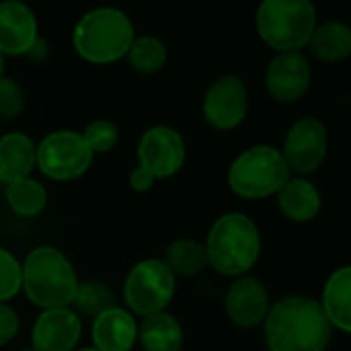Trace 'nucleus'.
Segmentation results:
<instances>
[{
    "label": "nucleus",
    "instance_id": "obj_1",
    "mask_svg": "<svg viewBox=\"0 0 351 351\" xmlns=\"http://www.w3.org/2000/svg\"><path fill=\"white\" fill-rule=\"evenodd\" d=\"M263 333L267 351H325L333 327L319 300L308 296H288L271 304Z\"/></svg>",
    "mask_w": 351,
    "mask_h": 351
},
{
    "label": "nucleus",
    "instance_id": "obj_2",
    "mask_svg": "<svg viewBox=\"0 0 351 351\" xmlns=\"http://www.w3.org/2000/svg\"><path fill=\"white\" fill-rule=\"evenodd\" d=\"M204 247L208 267L226 278H243L261 255V234L249 216L228 212L212 224Z\"/></svg>",
    "mask_w": 351,
    "mask_h": 351
},
{
    "label": "nucleus",
    "instance_id": "obj_3",
    "mask_svg": "<svg viewBox=\"0 0 351 351\" xmlns=\"http://www.w3.org/2000/svg\"><path fill=\"white\" fill-rule=\"evenodd\" d=\"M23 290L41 311L68 308L76 296L78 276L70 259L56 247H37L21 263Z\"/></svg>",
    "mask_w": 351,
    "mask_h": 351
},
{
    "label": "nucleus",
    "instance_id": "obj_4",
    "mask_svg": "<svg viewBox=\"0 0 351 351\" xmlns=\"http://www.w3.org/2000/svg\"><path fill=\"white\" fill-rule=\"evenodd\" d=\"M134 37L136 33L130 16L113 6L84 12L72 31L76 53L90 64H113L125 58Z\"/></svg>",
    "mask_w": 351,
    "mask_h": 351
},
{
    "label": "nucleus",
    "instance_id": "obj_5",
    "mask_svg": "<svg viewBox=\"0 0 351 351\" xmlns=\"http://www.w3.org/2000/svg\"><path fill=\"white\" fill-rule=\"evenodd\" d=\"M259 37L278 53L300 51L315 31L317 8L311 0H263L257 8Z\"/></svg>",
    "mask_w": 351,
    "mask_h": 351
},
{
    "label": "nucleus",
    "instance_id": "obj_6",
    "mask_svg": "<svg viewBox=\"0 0 351 351\" xmlns=\"http://www.w3.org/2000/svg\"><path fill=\"white\" fill-rule=\"evenodd\" d=\"M290 177L282 152L269 144L247 148L228 169V185L243 199H265L276 195Z\"/></svg>",
    "mask_w": 351,
    "mask_h": 351
},
{
    "label": "nucleus",
    "instance_id": "obj_7",
    "mask_svg": "<svg viewBox=\"0 0 351 351\" xmlns=\"http://www.w3.org/2000/svg\"><path fill=\"white\" fill-rule=\"evenodd\" d=\"M175 290L177 278L162 259H142L125 278L123 298L132 315L146 319L165 313L175 298Z\"/></svg>",
    "mask_w": 351,
    "mask_h": 351
},
{
    "label": "nucleus",
    "instance_id": "obj_8",
    "mask_svg": "<svg viewBox=\"0 0 351 351\" xmlns=\"http://www.w3.org/2000/svg\"><path fill=\"white\" fill-rule=\"evenodd\" d=\"M93 152L80 132L58 130L35 146V167L53 181H74L93 165Z\"/></svg>",
    "mask_w": 351,
    "mask_h": 351
},
{
    "label": "nucleus",
    "instance_id": "obj_9",
    "mask_svg": "<svg viewBox=\"0 0 351 351\" xmlns=\"http://www.w3.org/2000/svg\"><path fill=\"white\" fill-rule=\"evenodd\" d=\"M329 150V134L323 121L315 117H302L292 123L284 138L282 156L290 175L306 177L321 169Z\"/></svg>",
    "mask_w": 351,
    "mask_h": 351
},
{
    "label": "nucleus",
    "instance_id": "obj_10",
    "mask_svg": "<svg viewBox=\"0 0 351 351\" xmlns=\"http://www.w3.org/2000/svg\"><path fill=\"white\" fill-rule=\"evenodd\" d=\"M187 148L183 136L171 125L148 128L138 142V167L158 179H169L185 165Z\"/></svg>",
    "mask_w": 351,
    "mask_h": 351
},
{
    "label": "nucleus",
    "instance_id": "obj_11",
    "mask_svg": "<svg viewBox=\"0 0 351 351\" xmlns=\"http://www.w3.org/2000/svg\"><path fill=\"white\" fill-rule=\"evenodd\" d=\"M204 117L220 132L239 128L249 113V90L241 76L224 74L216 78L204 95Z\"/></svg>",
    "mask_w": 351,
    "mask_h": 351
},
{
    "label": "nucleus",
    "instance_id": "obj_12",
    "mask_svg": "<svg viewBox=\"0 0 351 351\" xmlns=\"http://www.w3.org/2000/svg\"><path fill=\"white\" fill-rule=\"evenodd\" d=\"M311 64L302 51L278 53L265 70V88L278 103H296L311 86Z\"/></svg>",
    "mask_w": 351,
    "mask_h": 351
},
{
    "label": "nucleus",
    "instance_id": "obj_13",
    "mask_svg": "<svg viewBox=\"0 0 351 351\" xmlns=\"http://www.w3.org/2000/svg\"><path fill=\"white\" fill-rule=\"evenodd\" d=\"M269 308H271L269 292L265 284L253 276L237 278L224 296L226 317L239 329H253L263 325Z\"/></svg>",
    "mask_w": 351,
    "mask_h": 351
},
{
    "label": "nucleus",
    "instance_id": "obj_14",
    "mask_svg": "<svg viewBox=\"0 0 351 351\" xmlns=\"http://www.w3.org/2000/svg\"><path fill=\"white\" fill-rule=\"evenodd\" d=\"M82 335V321L72 308L43 311L31 331L33 351H74Z\"/></svg>",
    "mask_w": 351,
    "mask_h": 351
},
{
    "label": "nucleus",
    "instance_id": "obj_15",
    "mask_svg": "<svg viewBox=\"0 0 351 351\" xmlns=\"http://www.w3.org/2000/svg\"><path fill=\"white\" fill-rule=\"evenodd\" d=\"M39 37L37 19L33 10L16 0L0 4V53L27 56Z\"/></svg>",
    "mask_w": 351,
    "mask_h": 351
},
{
    "label": "nucleus",
    "instance_id": "obj_16",
    "mask_svg": "<svg viewBox=\"0 0 351 351\" xmlns=\"http://www.w3.org/2000/svg\"><path fill=\"white\" fill-rule=\"evenodd\" d=\"M90 339L99 351H132L138 341V323L130 311L113 306L93 319Z\"/></svg>",
    "mask_w": 351,
    "mask_h": 351
},
{
    "label": "nucleus",
    "instance_id": "obj_17",
    "mask_svg": "<svg viewBox=\"0 0 351 351\" xmlns=\"http://www.w3.org/2000/svg\"><path fill=\"white\" fill-rule=\"evenodd\" d=\"M278 208L292 222H311L321 214L323 197L319 187L306 177H290L276 193Z\"/></svg>",
    "mask_w": 351,
    "mask_h": 351
},
{
    "label": "nucleus",
    "instance_id": "obj_18",
    "mask_svg": "<svg viewBox=\"0 0 351 351\" xmlns=\"http://www.w3.org/2000/svg\"><path fill=\"white\" fill-rule=\"evenodd\" d=\"M35 169V142L23 132H8L0 138V183L8 185L31 177Z\"/></svg>",
    "mask_w": 351,
    "mask_h": 351
},
{
    "label": "nucleus",
    "instance_id": "obj_19",
    "mask_svg": "<svg viewBox=\"0 0 351 351\" xmlns=\"http://www.w3.org/2000/svg\"><path fill=\"white\" fill-rule=\"evenodd\" d=\"M319 304L333 329L346 335L351 333V269L348 265L329 276Z\"/></svg>",
    "mask_w": 351,
    "mask_h": 351
},
{
    "label": "nucleus",
    "instance_id": "obj_20",
    "mask_svg": "<svg viewBox=\"0 0 351 351\" xmlns=\"http://www.w3.org/2000/svg\"><path fill=\"white\" fill-rule=\"evenodd\" d=\"M138 341L144 351H181L185 333L173 315L158 313L142 319L138 327Z\"/></svg>",
    "mask_w": 351,
    "mask_h": 351
},
{
    "label": "nucleus",
    "instance_id": "obj_21",
    "mask_svg": "<svg viewBox=\"0 0 351 351\" xmlns=\"http://www.w3.org/2000/svg\"><path fill=\"white\" fill-rule=\"evenodd\" d=\"M308 49L321 62H343L351 53V29L339 21L317 25L308 39Z\"/></svg>",
    "mask_w": 351,
    "mask_h": 351
},
{
    "label": "nucleus",
    "instance_id": "obj_22",
    "mask_svg": "<svg viewBox=\"0 0 351 351\" xmlns=\"http://www.w3.org/2000/svg\"><path fill=\"white\" fill-rule=\"evenodd\" d=\"M162 261L175 278H193L208 267V253L195 239H177L167 247Z\"/></svg>",
    "mask_w": 351,
    "mask_h": 351
},
{
    "label": "nucleus",
    "instance_id": "obj_23",
    "mask_svg": "<svg viewBox=\"0 0 351 351\" xmlns=\"http://www.w3.org/2000/svg\"><path fill=\"white\" fill-rule=\"evenodd\" d=\"M6 204L21 218H35L47 206V189L41 181L27 177L6 185Z\"/></svg>",
    "mask_w": 351,
    "mask_h": 351
},
{
    "label": "nucleus",
    "instance_id": "obj_24",
    "mask_svg": "<svg viewBox=\"0 0 351 351\" xmlns=\"http://www.w3.org/2000/svg\"><path fill=\"white\" fill-rule=\"evenodd\" d=\"M125 58L132 70L140 74H154L167 64V45L154 35H140L134 37Z\"/></svg>",
    "mask_w": 351,
    "mask_h": 351
},
{
    "label": "nucleus",
    "instance_id": "obj_25",
    "mask_svg": "<svg viewBox=\"0 0 351 351\" xmlns=\"http://www.w3.org/2000/svg\"><path fill=\"white\" fill-rule=\"evenodd\" d=\"M72 306L76 308V315L80 313L88 319H97L101 313L115 306V294L101 282H84L78 284Z\"/></svg>",
    "mask_w": 351,
    "mask_h": 351
},
{
    "label": "nucleus",
    "instance_id": "obj_26",
    "mask_svg": "<svg viewBox=\"0 0 351 351\" xmlns=\"http://www.w3.org/2000/svg\"><path fill=\"white\" fill-rule=\"evenodd\" d=\"M80 136L93 154H105L117 146L119 128L109 119H95L84 128V132H80Z\"/></svg>",
    "mask_w": 351,
    "mask_h": 351
},
{
    "label": "nucleus",
    "instance_id": "obj_27",
    "mask_svg": "<svg viewBox=\"0 0 351 351\" xmlns=\"http://www.w3.org/2000/svg\"><path fill=\"white\" fill-rule=\"evenodd\" d=\"M23 288L21 261L6 249L0 247V304L12 300Z\"/></svg>",
    "mask_w": 351,
    "mask_h": 351
},
{
    "label": "nucleus",
    "instance_id": "obj_28",
    "mask_svg": "<svg viewBox=\"0 0 351 351\" xmlns=\"http://www.w3.org/2000/svg\"><path fill=\"white\" fill-rule=\"evenodd\" d=\"M23 109H25L23 86L10 76H0V119H12L21 115Z\"/></svg>",
    "mask_w": 351,
    "mask_h": 351
},
{
    "label": "nucleus",
    "instance_id": "obj_29",
    "mask_svg": "<svg viewBox=\"0 0 351 351\" xmlns=\"http://www.w3.org/2000/svg\"><path fill=\"white\" fill-rule=\"evenodd\" d=\"M21 329V319L8 304H0V348L10 343Z\"/></svg>",
    "mask_w": 351,
    "mask_h": 351
},
{
    "label": "nucleus",
    "instance_id": "obj_30",
    "mask_svg": "<svg viewBox=\"0 0 351 351\" xmlns=\"http://www.w3.org/2000/svg\"><path fill=\"white\" fill-rule=\"evenodd\" d=\"M154 177L150 173H146L142 167H136L132 173H130V187L136 191V193H144V191H150L154 187Z\"/></svg>",
    "mask_w": 351,
    "mask_h": 351
},
{
    "label": "nucleus",
    "instance_id": "obj_31",
    "mask_svg": "<svg viewBox=\"0 0 351 351\" xmlns=\"http://www.w3.org/2000/svg\"><path fill=\"white\" fill-rule=\"evenodd\" d=\"M0 76H4V56L0 53Z\"/></svg>",
    "mask_w": 351,
    "mask_h": 351
},
{
    "label": "nucleus",
    "instance_id": "obj_32",
    "mask_svg": "<svg viewBox=\"0 0 351 351\" xmlns=\"http://www.w3.org/2000/svg\"><path fill=\"white\" fill-rule=\"evenodd\" d=\"M76 351H99V350H95V348H84V350H76Z\"/></svg>",
    "mask_w": 351,
    "mask_h": 351
},
{
    "label": "nucleus",
    "instance_id": "obj_33",
    "mask_svg": "<svg viewBox=\"0 0 351 351\" xmlns=\"http://www.w3.org/2000/svg\"><path fill=\"white\" fill-rule=\"evenodd\" d=\"M23 351H33V350H23Z\"/></svg>",
    "mask_w": 351,
    "mask_h": 351
}]
</instances>
